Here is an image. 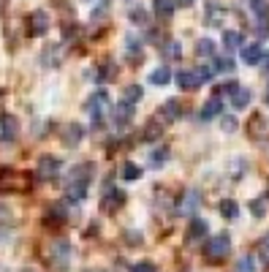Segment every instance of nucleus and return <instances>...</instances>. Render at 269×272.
<instances>
[{
  "label": "nucleus",
  "instance_id": "12",
  "mask_svg": "<svg viewBox=\"0 0 269 272\" xmlns=\"http://www.w3.org/2000/svg\"><path fill=\"white\" fill-rule=\"evenodd\" d=\"M82 136H84V131H82V125H79V123H68L66 131H63V142H66L68 147L79 144V142H82Z\"/></svg>",
  "mask_w": 269,
  "mask_h": 272
},
{
  "label": "nucleus",
  "instance_id": "40",
  "mask_svg": "<svg viewBox=\"0 0 269 272\" xmlns=\"http://www.w3.org/2000/svg\"><path fill=\"white\" fill-rule=\"evenodd\" d=\"M267 103H269V88H267Z\"/></svg>",
  "mask_w": 269,
  "mask_h": 272
},
{
  "label": "nucleus",
  "instance_id": "25",
  "mask_svg": "<svg viewBox=\"0 0 269 272\" xmlns=\"http://www.w3.org/2000/svg\"><path fill=\"white\" fill-rule=\"evenodd\" d=\"M141 177V166H136V164H125V169H123V180H139Z\"/></svg>",
  "mask_w": 269,
  "mask_h": 272
},
{
  "label": "nucleus",
  "instance_id": "26",
  "mask_svg": "<svg viewBox=\"0 0 269 272\" xmlns=\"http://www.w3.org/2000/svg\"><path fill=\"white\" fill-rule=\"evenodd\" d=\"M196 49H199V55H204V57H212L215 55V44L209 41V38H202V41L196 44Z\"/></svg>",
  "mask_w": 269,
  "mask_h": 272
},
{
  "label": "nucleus",
  "instance_id": "29",
  "mask_svg": "<svg viewBox=\"0 0 269 272\" xmlns=\"http://www.w3.org/2000/svg\"><path fill=\"white\" fill-rule=\"evenodd\" d=\"M131 22H136V25H147V11L134 8V11H131Z\"/></svg>",
  "mask_w": 269,
  "mask_h": 272
},
{
  "label": "nucleus",
  "instance_id": "22",
  "mask_svg": "<svg viewBox=\"0 0 269 272\" xmlns=\"http://www.w3.org/2000/svg\"><path fill=\"white\" fill-rule=\"evenodd\" d=\"M250 8H253V14L259 16V19H267L269 16V3L267 0H250Z\"/></svg>",
  "mask_w": 269,
  "mask_h": 272
},
{
  "label": "nucleus",
  "instance_id": "19",
  "mask_svg": "<svg viewBox=\"0 0 269 272\" xmlns=\"http://www.w3.org/2000/svg\"><path fill=\"white\" fill-rule=\"evenodd\" d=\"M220 212L228 218V221H234V218L239 215V207H237V201H231V199H223V201H220Z\"/></svg>",
  "mask_w": 269,
  "mask_h": 272
},
{
  "label": "nucleus",
  "instance_id": "18",
  "mask_svg": "<svg viewBox=\"0 0 269 272\" xmlns=\"http://www.w3.org/2000/svg\"><path fill=\"white\" fill-rule=\"evenodd\" d=\"M169 79H171L169 66H161V68H155V71L150 74V82H152V85H166Z\"/></svg>",
  "mask_w": 269,
  "mask_h": 272
},
{
  "label": "nucleus",
  "instance_id": "35",
  "mask_svg": "<svg viewBox=\"0 0 269 272\" xmlns=\"http://www.w3.org/2000/svg\"><path fill=\"white\" fill-rule=\"evenodd\" d=\"M217 71H234V63L228 60V57L226 60H217Z\"/></svg>",
  "mask_w": 269,
  "mask_h": 272
},
{
  "label": "nucleus",
  "instance_id": "8",
  "mask_svg": "<svg viewBox=\"0 0 269 272\" xmlns=\"http://www.w3.org/2000/svg\"><path fill=\"white\" fill-rule=\"evenodd\" d=\"M228 95V101L234 103L237 109H245L250 103V90L248 88H239V85H228V88H223Z\"/></svg>",
  "mask_w": 269,
  "mask_h": 272
},
{
  "label": "nucleus",
  "instance_id": "15",
  "mask_svg": "<svg viewBox=\"0 0 269 272\" xmlns=\"http://www.w3.org/2000/svg\"><path fill=\"white\" fill-rule=\"evenodd\" d=\"M220 112H223V101L209 98V101L204 103V109H202V120H212V117H217Z\"/></svg>",
  "mask_w": 269,
  "mask_h": 272
},
{
  "label": "nucleus",
  "instance_id": "27",
  "mask_svg": "<svg viewBox=\"0 0 269 272\" xmlns=\"http://www.w3.org/2000/svg\"><path fill=\"white\" fill-rule=\"evenodd\" d=\"M49 218H55V221H66V218H68L66 207H63V204H55L52 210H49Z\"/></svg>",
  "mask_w": 269,
  "mask_h": 272
},
{
  "label": "nucleus",
  "instance_id": "6",
  "mask_svg": "<svg viewBox=\"0 0 269 272\" xmlns=\"http://www.w3.org/2000/svg\"><path fill=\"white\" fill-rule=\"evenodd\" d=\"M199 204H202V193H199L196 188H191V190H185V196L180 199L177 212H180V215H193V212L199 210Z\"/></svg>",
  "mask_w": 269,
  "mask_h": 272
},
{
  "label": "nucleus",
  "instance_id": "7",
  "mask_svg": "<svg viewBox=\"0 0 269 272\" xmlns=\"http://www.w3.org/2000/svg\"><path fill=\"white\" fill-rule=\"evenodd\" d=\"M60 158H55V155H44L41 161H38V177L41 180H52V177L60 175Z\"/></svg>",
  "mask_w": 269,
  "mask_h": 272
},
{
  "label": "nucleus",
  "instance_id": "39",
  "mask_svg": "<svg viewBox=\"0 0 269 272\" xmlns=\"http://www.w3.org/2000/svg\"><path fill=\"white\" fill-rule=\"evenodd\" d=\"M177 3H182V5H191V3H196V0H177Z\"/></svg>",
  "mask_w": 269,
  "mask_h": 272
},
{
  "label": "nucleus",
  "instance_id": "4",
  "mask_svg": "<svg viewBox=\"0 0 269 272\" xmlns=\"http://www.w3.org/2000/svg\"><path fill=\"white\" fill-rule=\"evenodd\" d=\"M106 103H109L106 90H98V92H95V95L87 101V114L93 117V125H101V117H104V109H106Z\"/></svg>",
  "mask_w": 269,
  "mask_h": 272
},
{
  "label": "nucleus",
  "instance_id": "34",
  "mask_svg": "<svg viewBox=\"0 0 269 272\" xmlns=\"http://www.w3.org/2000/svg\"><path fill=\"white\" fill-rule=\"evenodd\" d=\"M128 52H131V55H139V52H141V44H136V38H128Z\"/></svg>",
  "mask_w": 269,
  "mask_h": 272
},
{
  "label": "nucleus",
  "instance_id": "17",
  "mask_svg": "<svg viewBox=\"0 0 269 272\" xmlns=\"http://www.w3.org/2000/svg\"><path fill=\"white\" fill-rule=\"evenodd\" d=\"M239 44H242V36H239L237 30H226V33H223V46H226V52H234Z\"/></svg>",
  "mask_w": 269,
  "mask_h": 272
},
{
  "label": "nucleus",
  "instance_id": "28",
  "mask_svg": "<svg viewBox=\"0 0 269 272\" xmlns=\"http://www.w3.org/2000/svg\"><path fill=\"white\" fill-rule=\"evenodd\" d=\"M250 207H253V215H256V218H264V215H267V201H264V199H256Z\"/></svg>",
  "mask_w": 269,
  "mask_h": 272
},
{
  "label": "nucleus",
  "instance_id": "10",
  "mask_svg": "<svg viewBox=\"0 0 269 272\" xmlns=\"http://www.w3.org/2000/svg\"><path fill=\"white\" fill-rule=\"evenodd\" d=\"M261 57H264L261 44H248V46H242V63H245V66H259Z\"/></svg>",
  "mask_w": 269,
  "mask_h": 272
},
{
  "label": "nucleus",
  "instance_id": "20",
  "mask_svg": "<svg viewBox=\"0 0 269 272\" xmlns=\"http://www.w3.org/2000/svg\"><path fill=\"white\" fill-rule=\"evenodd\" d=\"M139 101H141V88L139 85H128V88H125V103L136 106Z\"/></svg>",
  "mask_w": 269,
  "mask_h": 272
},
{
  "label": "nucleus",
  "instance_id": "31",
  "mask_svg": "<svg viewBox=\"0 0 269 272\" xmlns=\"http://www.w3.org/2000/svg\"><path fill=\"white\" fill-rule=\"evenodd\" d=\"M223 131H226V134H234V131H237V117H223Z\"/></svg>",
  "mask_w": 269,
  "mask_h": 272
},
{
  "label": "nucleus",
  "instance_id": "24",
  "mask_svg": "<svg viewBox=\"0 0 269 272\" xmlns=\"http://www.w3.org/2000/svg\"><path fill=\"white\" fill-rule=\"evenodd\" d=\"M163 117H169V120L180 117V103H177L174 98H169V101L163 103Z\"/></svg>",
  "mask_w": 269,
  "mask_h": 272
},
{
  "label": "nucleus",
  "instance_id": "41",
  "mask_svg": "<svg viewBox=\"0 0 269 272\" xmlns=\"http://www.w3.org/2000/svg\"><path fill=\"white\" fill-rule=\"evenodd\" d=\"M25 272H33V270H25Z\"/></svg>",
  "mask_w": 269,
  "mask_h": 272
},
{
  "label": "nucleus",
  "instance_id": "21",
  "mask_svg": "<svg viewBox=\"0 0 269 272\" xmlns=\"http://www.w3.org/2000/svg\"><path fill=\"white\" fill-rule=\"evenodd\" d=\"M177 8V0H155V11L161 16H171Z\"/></svg>",
  "mask_w": 269,
  "mask_h": 272
},
{
  "label": "nucleus",
  "instance_id": "14",
  "mask_svg": "<svg viewBox=\"0 0 269 272\" xmlns=\"http://www.w3.org/2000/svg\"><path fill=\"white\" fill-rule=\"evenodd\" d=\"M123 201H125V193H123V190H117V188H112V190L104 196V204H101V207H104L106 212H114L120 204H123Z\"/></svg>",
  "mask_w": 269,
  "mask_h": 272
},
{
  "label": "nucleus",
  "instance_id": "23",
  "mask_svg": "<svg viewBox=\"0 0 269 272\" xmlns=\"http://www.w3.org/2000/svg\"><path fill=\"white\" fill-rule=\"evenodd\" d=\"M256 267H259V264H256V256H242L237 262V272H256Z\"/></svg>",
  "mask_w": 269,
  "mask_h": 272
},
{
  "label": "nucleus",
  "instance_id": "3",
  "mask_svg": "<svg viewBox=\"0 0 269 272\" xmlns=\"http://www.w3.org/2000/svg\"><path fill=\"white\" fill-rule=\"evenodd\" d=\"M49 262H52L55 270H66L68 262H71V245L66 240H55L52 248H49Z\"/></svg>",
  "mask_w": 269,
  "mask_h": 272
},
{
  "label": "nucleus",
  "instance_id": "1",
  "mask_svg": "<svg viewBox=\"0 0 269 272\" xmlns=\"http://www.w3.org/2000/svg\"><path fill=\"white\" fill-rule=\"evenodd\" d=\"M90 177H93V166L90 164H79L71 169V175H68V185H66V193L71 201H82L84 196H87V182Z\"/></svg>",
  "mask_w": 269,
  "mask_h": 272
},
{
  "label": "nucleus",
  "instance_id": "16",
  "mask_svg": "<svg viewBox=\"0 0 269 272\" xmlns=\"http://www.w3.org/2000/svg\"><path fill=\"white\" fill-rule=\"evenodd\" d=\"M188 237H191V240H204V237H207V221H202V218H193Z\"/></svg>",
  "mask_w": 269,
  "mask_h": 272
},
{
  "label": "nucleus",
  "instance_id": "38",
  "mask_svg": "<svg viewBox=\"0 0 269 272\" xmlns=\"http://www.w3.org/2000/svg\"><path fill=\"white\" fill-rule=\"evenodd\" d=\"M8 218V210H5V204H0V221H5Z\"/></svg>",
  "mask_w": 269,
  "mask_h": 272
},
{
  "label": "nucleus",
  "instance_id": "5",
  "mask_svg": "<svg viewBox=\"0 0 269 272\" xmlns=\"http://www.w3.org/2000/svg\"><path fill=\"white\" fill-rule=\"evenodd\" d=\"M228 251H231V240H228V234L212 237V240L207 242V248H204V253H207L209 259H223Z\"/></svg>",
  "mask_w": 269,
  "mask_h": 272
},
{
  "label": "nucleus",
  "instance_id": "13",
  "mask_svg": "<svg viewBox=\"0 0 269 272\" xmlns=\"http://www.w3.org/2000/svg\"><path fill=\"white\" fill-rule=\"evenodd\" d=\"M16 131H19V125H16L14 117H3V120H0V139H3V142H14Z\"/></svg>",
  "mask_w": 269,
  "mask_h": 272
},
{
  "label": "nucleus",
  "instance_id": "30",
  "mask_svg": "<svg viewBox=\"0 0 269 272\" xmlns=\"http://www.w3.org/2000/svg\"><path fill=\"white\" fill-rule=\"evenodd\" d=\"M166 158H169V150H152V155H150V161H152L155 166H161Z\"/></svg>",
  "mask_w": 269,
  "mask_h": 272
},
{
  "label": "nucleus",
  "instance_id": "32",
  "mask_svg": "<svg viewBox=\"0 0 269 272\" xmlns=\"http://www.w3.org/2000/svg\"><path fill=\"white\" fill-rule=\"evenodd\" d=\"M112 77H114V66H112V63H106V66L101 68V82H109Z\"/></svg>",
  "mask_w": 269,
  "mask_h": 272
},
{
  "label": "nucleus",
  "instance_id": "36",
  "mask_svg": "<svg viewBox=\"0 0 269 272\" xmlns=\"http://www.w3.org/2000/svg\"><path fill=\"white\" fill-rule=\"evenodd\" d=\"M166 55H169V57H177V55H180V44L171 41L169 46H166Z\"/></svg>",
  "mask_w": 269,
  "mask_h": 272
},
{
  "label": "nucleus",
  "instance_id": "33",
  "mask_svg": "<svg viewBox=\"0 0 269 272\" xmlns=\"http://www.w3.org/2000/svg\"><path fill=\"white\" fill-rule=\"evenodd\" d=\"M134 272H155V264H150V262H139V264H134Z\"/></svg>",
  "mask_w": 269,
  "mask_h": 272
},
{
  "label": "nucleus",
  "instance_id": "9",
  "mask_svg": "<svg viewBox=\"0 0 269 272\" xmlns=\"http://www.w3.org/2000/svg\"><path fill=\"white\" fill-rule=\"evenodd\" d=\"M49 30V14L44 11H33L30 14V33L33 36H44Z\"/></svg>",
  "mask_w": 269,
  "mask_h": 272
},
{
  "label": "nucleus",
  "instance_id": "37",
  "mask_svg": "<svg viewBox=\"0 0 269 272\" xmlns=\"http://www.w3.org/2000/svg\"><path fill=\"white\" fill-rule=\"evenodd\" d=\"M261 253H264V259H267V262H269V237H267L264 242H261Z\"/></svg>",
  "mask_w": 269,
  "mask_h": 272
},
{
  "label": "nucleus",
  "instance_id": "11",
  "mask_svg": "<svg viewBox=\"0 0 269 272\" xmlns=\"http://www.w3.org/2000/svg\"><path fill=\"white\" fill-rule=\"evenodd\" d=\"M112 117H114V125H128L131 117H134V106H131V103H125V101H120L117 106H114Z\"/></svg>",
  "mask_w": 269,
  "mask_h": 272
},
{
  "label": "nucleus",
  "instance_id": "2",
  "mask_svg": "<svg viewBox=\"0 0 269 272\" xmlns=\"http://www.w3.org/2000/svg\"><path fill=\"white\" fill-rule=\"evenodd\" d=\"M212 79V68H196V71H180L177 74V85L180 90H196L199 85Z\"/></svg>",
  "mask_w": 269,
  "mask_h": 272
}]
</instances>
